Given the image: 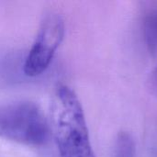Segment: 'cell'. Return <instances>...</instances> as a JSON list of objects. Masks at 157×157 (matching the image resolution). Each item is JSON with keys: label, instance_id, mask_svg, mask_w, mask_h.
<instances>
[{"label": "cell", "instance_id": "6da1fadb", "mask_svg": "<svg viewBox=\"0 0 157 157\" xmlns=\"http://www.w3.org/2000/svg\"><path fill=\"white\" fill-rule=\"evenodd\" d=\"M51 132L60 157H96L81 102L67 86H59L51 107Z\"/></svg>", "mask_w": 157, "mask_h": 157}, {"label": "cell", "instance_id": "7a4b0ae2", "mask_svg": "<svg viewBox=\"0 0 157 157\" xmlns=\"http://www.w3.org/2000/svg\"><path fill=\"white\" fill-rule=\"evenodd\" d=\"M50 124L39 105L16 101L0 105V137L30 146H42L50 137Z\"/></svg>", "mask_w": 157, "mask_h": 157}, {"label": "cell", "instance_id": "3957f363", "mask_svg": "<svg viewBox=\"0 0 157 157\" xmlns=\"http://www.w3.org/2000/svg\"><path fill=\"white\" fill-rule=\"evenodd\" d=\"M64 32V20L60 14L50 12L45 15L24 63L25 75L36 77L48 69L63 40Z\"/></svg>", "mask_w": 157, "mask_h": 157}, {"label": "cell", "instance_id": "277c9868", "mask_svg": "<svg viewBox=\"0 0 157 157\" xmlns=\"http://www.w3.org/2000/svg\"><path fill=\"white\" fill-rule=\"evenodd\" d=\"M146 38L151 48L157 47V12L150 15L145 22Z\"/></svg>", "mask_w": 157, "mask_h": 157}, {"label": "cell", "instance_id": "5b68a950", "mask_svg": "<svg viewBox=\"0 0 157 157\" xmlns=\"http://www.w3.org/2000/svg\"><path fill=\"white\" fill-rule=\"evenodd\" d=\"M134 146L132 139L127 134L121 135L118 140L117 157H133Z\"/></svg>", "mask_w": 157, "mask_h": 157}, {"label": "cell", "instance_id": "8992f818", "mask_svg": "<svg viewBox=\"0 0 157 157\" xmlns=\"http://www.w3.org/2000/svg\"><path fill=\"white\" fill-rule=\"evenodd\" d=\"M151 82L153 86L157 90V67L153 71L152 75H151Z\"/></svg>", "mask_w": 157, "mask_h": 157}]
</instances>
